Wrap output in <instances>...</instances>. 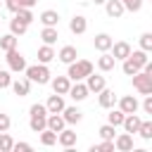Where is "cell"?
<instances>
[{
    "label": "cell",
    "instance_id": "obj_1",
    "mask_svg": "<svg viewBox=\"0 0 152 152\" xmlns=\"http://www.w3.org/2000/svg\"><path fill=\"white\" fill-rule=\"evenodd\" d=\"M88 74H93V62L90 59H74L66 69L69 81H83Z\"/></svg>",
    "mask_w": 152,
    "mask_h": 152
},
{
    "label": "cell",
    "instance_id": "obj_2",
    "mask_svg": "<svg viewBox=\"0 0 152 152\" xmlns=\"http://www.w3.org/2000/svg\"><path fill=\"white\" fill-rule=\"evenodd\" d=\"M26 78L31 81V83H38V86H45V83H50V69H48V64H33V66H28L26 64Z\"/></svg>",
    "mask_w": 152,
    "mask_h": 152
},
{
    "label": "cell",
    "instance_id": "obj_3",
    "mask_svg": "<svg viewBox=\"0 0 152 152\" xmlns=\"http://www.w3.org/2000/svg\"><path fill=\"white\" fill-rule=\"evenodd\" d=\"M133 88H135L140 95H152V76L145 74V71L133 74Z\"/></svg>",
    "mask_w": 152,
    "mask_h": 152
},
{
    "label": "cell",
    "instance_id": "obj_4",
    "mask_svg": "<svg viewBox=\"0 0 152 152\" xmlns=\"http://www.w3.org/2000/svg\"><path fill=\"white\" fill-rule=\"evenodd\" d=\"M5 59H7V66H10L12 71H17V74L26 69V57H24L17 48H14V50H7V57H5Z\"/></svg>",
    "mask_w": 152,
    "mask_h": 152
},
{
    "label": "cell",
    "instance_id": "obj_5",
    "mask_svg": "<svg viewBox=\"0 0 152 152\" xmlns=\"http://www.w3.org/2000/svg\"><path fill=\"white\" fill-rule=\"evenodd\" d=\"M66 104H64V95H50L48 97V102H45V109H48V114H62V109H64Z\"/></svg>",
    "mask_w": 152,
    "mask_h": 152
},
{
    "label": "cell",
    "instance_id": "obj_6",
    "mask_svg": "<svg viewBox=\"0 0 152 152\" xmlns=\"http://www.w3.org/2000/svg\"><path fill=\"white\" fill-rule=\"evenodd\" d=\"M114 150H119V152H131V150H133V135H131V133H119V135H114Z\"/></svg>",
    "mask_w": 152,
    "mask_h": 152
},
{
    "label": "cell",
    "instance_id": "obj_7",
    "mask_svg": "<svg viewBox=\"0 0 152 152\" xmlns=\"http://www.w3.org/2000/svg\"><path fill=\"white\" fill-rule=\"evenodd\" d=\"M71 100H76V102H83L86 97H88V88H86V83H81V81H74V86H69V93H66Z\"/></svg>",
    "mask_w": 152,
    "mask_h": 152
},
{
    "label": "cell",
    "instance_id": "obj_8",
    "mask_svg": "<svg viewBox=\"0 0 152 152\" xmlns=\"http://www.w3.org/2000/svg\"><path fill=\"white\" fill-rule=\"evenodd\" d=\"M86 28H88V19L83 14H74L71 21H69V31L76 33V36H81V33H86Z\"/></svg>",
    "mask_w": 152,
    "mask_h": 152
},
{
    "label": "cell",
    "instance_id": "obj_9",
    "mask_svg": "<svg viewBox=\"0 0 152 152\" xmlns=\"http://www.w3.org/2000/svg\"><path fill=\"white\" fill-rule=\"evenodd\" d=\"M104 86H107V83H104V76H97V74H88V76H86V88H88V93H100Z\"/></svg>",
    "mask_w": 152,
    "mask_h": 152
},
{
    "label": "cell",
    "instance_id": "obj_10",
    "mask_svg": "<svg viewBox=\"0 0 152 152\" xmlns=\"http://www.w3.org/2000/svg\"><path fill=\"white\" fill-rule=\"evenodd\" d=\"M10 88L14 90V95H19V97H26L28 93H31V81L28 78H12V83H10Z\"/></svg>",
    "mask_w": 152,
    "mask_h": 152
},
{
    "label": "cell",
    "instance_id": "obj_11",
    "mask_svg": "<svg viewBox=\"0 0 152 152\" xmlns=\"http://www.w3.org/2000/svg\"><path fill=\"white\" fill-rule=\"evenodd\" d=\"M100 97H97V102H100V107H104V109H112L114 104H116V95H114V90H109L107 86L97 93Z\"/></svg>",
    "mask_w": 152,
    "mask_h": 152
},
{
    "label": "cell",
    "instance_id": "obj_12",
    "mask_svg": "<svg viewBox=\"0 0 152 152\" xmlns=\"http://www.w3.org/2000/svg\"><path fill=\"white\" fill-rule=\"evenodd\" d=\"M119 109H121L124 114H133V112L140 109V102H138L133 95H124V97L119 100Z\"/></svg>",
    "mask_w": 152,
    "mask_h": 152
},
{
    "label": "cell",
    "instance_id": "obj_13",
    "mask_svg": "<svg viewBox=\"0 0 152 152\" xmlns=\"http://www.w3.org/2000/svg\"><path fill=\"white\" fill-rule=\"evenodd\" d=\"M57 142H59L62 147H66V150H69V147H74V145H76V133H74L71 128H66V126H64V128L57 133Z\"/></svg>",
    "mask_w": 152,
    "mask_h": 152
},
{
    "label": "cell",
    "instance_id": "obj_14",
    "mask_svg": "<svg viewBox=\"0 0 152 152\" xmlns=\"http://www.w3.org/2000/svg\"><path fill=\"white\" fill-rule=\"evenodd\" d=\"M112 57L114 59H126L128 55H131V45L126 43V40H119V43H112Z\"/></svg>",
    "mask_w": 152,
    "mask_h": 152
},
{
    "label": "cell",
    "instance_id": "obj_15",
    "mask_svg": "<svg viewBox=\"0 0 152 152\" xmlns=\"http://www.w3.org/2000/svg\"><path fill=\"white\" fill-rule=\"evenodd\" d=\"M140 121H142V119L133 112V114H126V116H124V124H121V126H124V131H126V133H131V135H133V133H138Z\"/></svg>",
    "mask_w": 152,
    "mask_h": 152
},
{
    "label": "cell",
    "instance_id": "obj_16",
    "mask_svg": "<svg viewBox=\"0 0 152 152\" xmlns=\"http://www.w3.org/2000/svg\"><path fill=\"white\" fill-rule=\"evenodd\" d=\"M102 5H104V12H107L112 19H119V17L126 12V10H124V5H121V0H104Z\"/></svg>",
    "mask_w": 152,
    "mask_h": 152
},
{
    "label": "cell",
    "instance_id": "obj_17",
    "mask_svg": "<svg viewBox=\"0 0 152 152\" xmlns=\"http://www.w3.org/2000/svg\"><path fill=\"white\" fill-rule=\"evenodd\" d=\"M112 36L109 33H97L95 36V40H93V45H95V50L97 52H109V48H112Z\"/></svg>",
    "mask_w": 152,
    "mask_h": 152
},
{
    "label": "cell",
    "instance_id": "obj_18",
    "mask_svg": "<svg viewBox=\"0 0 152 152\" xmlns=\"http://www.w3.org/2000/svg\"><path fill=\"white\" fill-rule=\"evenodd\" d=\"M64 126H66V121H64V116H62V114H48V119H45V128H50V131L59 133Z\"/></svg>",
    "mask_w": 152,
    "mask_h": 152
},
{
    "label": "cell",
    "instance_id": "obj_19",
    "mask_svg": "<svg viewBox=\"0 0 152 152\" xmlns=\"http://www.w3.org/2000/svg\"><path fill=\"white\" fill-rule=\"evenodd\" d=\"M50 83H52V90H55L57 95H66V93H69V86H71L69 76H57V78H52Z\"/></svg>",
    "mask_w": 152,
    "mask_h": 152
},
{
    "label": "cell",
    "instance_id": "obj_20",
    "mask_svg": "<svg viewBox=\"0 0 152 152\" xmlns=\"http://www.w3.org/2000/svg\"><path fill=\"white\" fill-rule=\"evenodd\" d=\"M62 116H64L66 124H78V121L83 119V112H81L78 107H64V109H62Z\"/></svg>",
    "mask_w": 152,
    "mask_h": 152
},
{
    "label": "cell",
    "instance_id": "obj_21",
    "mask_svg": "<svg viewBox=\"0 0 152 152\" xmlns=\"http://www.w3.org/2000/svg\"><path fill=\"white\" fill-rule=\"evenodd\" d=\"M76 57H78V52H76V48H74V45H64V48L59 50V55H57V59H59V62H64V64H71Z\"/></svg>",
    "mask_w": 152,
    "mask_h": 152
},
{
    "label": "cell",
    "instance_id": "obj_22",
    "mask_svg": "<svg viewBox=\"0 0 152 152\" xmlns=\"http://www.w3.org/2000/svg\"><path fill=\"white\" fill-rule=\"evenodd\" d=\"M114 64H116V59H114L109 52H102V55L97 57V69H100V71H112Z\"/></svg>",
    "mask_w": 152,
    "mask_h": 152
},
{
    "label": "cell",
    "instance_id": "obj_23",
    "mask_svg": "<svg viewBox=\"0 0 152 152\" xmlns=\"http://www.w3.org/2000/svg\"><path fill=\"white\" fill-rule=\"evenodd\" d=\"M45 119H48V114H31V119H28V128H31L33 133H40V131L45 128Z\"/></svg>",
    "mask_w": 152,
    "mask_h": 152
},
{
    "label": "cell",
    "instance_id": "obj_24",
    "mask_svg": "<svg viewBox=\"0 0 152 152\" xmlns=\"http://www.w3.org/2000/svg\"><path fill=\"white\" fill-rule=\"evenodd\" d=\"M40 38H43V43H45V45H52V43H57V38H59V33H57V26H45V28L40 31Z\"/></svg>",
    "mask_w": 152,
    "mask_h": 152
},
{
    "label": "cell",
    "instance_id": "obj_25",
    "mask_svg": "<svg viewBox=\"0 0 152 152\" xmlns=\"http://www.w3.org/2000/svg\"><path fill=\"white\" fill-rule=\"evenodd\" d=\"M55 57H57V55H55L52 45H43V48H38V62H40V64H50Z\"/></svg>",
    "mask_w": 152,
    "mask_h": 152
},
{
    "label": "cell",
    "instance_id": "obj_26",
    "mask_svg": "<svg viewBox=\"0 0 152 152\" xmlns=\"http://www.w3.org/2000/svg\"><path fill=\"white\" fill-rule=\"evenodd\" d=\"M40 21H43V26H57V24H59V12L45 10V12L40 14Z\"/></svg>",
    "mask_w": 152,
    "mask_h": 152
},
{
    "label": "cell",
    "instance_id": "obj_27",
    "mask_svg": "<svg viewBox=\"0 0 152 152\" xmlns=\"http://www.w3.org/2000/svg\"><path fill=\"white\" fill-rule=\"evenodd\" d=\"M26 31H28V24L19 21L17 17H14V19H10V33H14V36H24Z\"/></svg>",
    "mask_w": 152,
    "mask_h": 152
},
{
    "label": "cell",
    "instance_id": "obj_28",
    "mask_svg": "<svg viewBox=\"0 0 152 152\" xmlns=\"http://www.w3.org/2000/svg\"><path fill=\"white\" fill-rule=\"evenodd\" d=\"M17 40H19V38H17L14 33L2 36V38H0V50H5V52H7V50H14V48H17Z\"/></svg>",
    "mask_w": 152,
    "mask_h": 152
},
{
    "label": "cell",
    "instance_id": "obj_29",
    "mask_svg": "<svg viewBox=\"0 0 152 152\" xmlns=\"http://www.w3.org/2000/svg\"><path fill=\"white\" fill-rule=\"evenodd\" d=\"M128 59H131L133 64H138V66L142 69V64H145V62H147L150 57H147V52H145V50H131V55H128Z\"/></svg>",
    "mask_w": 152,
    "mask_h": 152
},
{
    "label": "cell",
    "instance_id": "obj_30",
    "mask_svg": "<svg viewBox=\"0 0 152 152\" xmlns=\"http://www.w3.org/2000/svg\"><path fill=\"white\" fill-rule=\"evenodd\" d=\"M40 142H43L45 147H52V145L57 142V133L50 131V128H43V131H40Z\"/></svg>",
    "mask_w": 152,
    "mask_h": 152
},
{
    "label": "cell",
    "instance_id": "obj_31",
    "mask_svg": "<svg viewBox=\"0 0 152 152\" xmlns=\"http://www.w3.org/2000/svg\"><path fill=\"white\" fill-rule=\"evenodd\" d=\"M14 17L19 19V21H24V24H31L36 17H33V12H31V7H19L17 12H14Z\"/></svg>",
    "mask_w": 152,
    "mask_h": 152
},
{
    "label": "cell",
    "instance_id": "obj_32",
    "mask_svg": "<svg viewBox=\"0 0 152 152\" xmlns=\"http://www.w3.org/2000/svg\"><path fill=\"white\" fill-rule=\"evenodd\" d=\"M97 133H100L102 140H114V135H116V126H112V124H102Z\"/></svg>",
    "mask_w": 152,
    "mask_h": 152
},
{
    "label": "cell",
    "instance_id": "obj_33",
    "mask_svg": "<svg viewBox=\"0 0 152 152\" xmlns=\"http://www.w3.org/2000/svg\"><path fill=\"white\" fill-rule=\"evenodd\" d=\"M124 116H126V114H124L121 109H112V112L107 114V124H112V126H121V124H124Z\"/></svg>",
    "mask_w": 152,
    "mask_h": 152
},
{
    "label": "cell",
    "instance_id": "obj_34",
    "mask_svg": "<svg viewBox=\"0 0 152 152\" xmlns=\"http://www.w3.org/2000/svg\"><path fill=\"white\" fill-rule=\"evenodd\" d=\"M138 135H140L142 140H152V121H140Z\"/></svg>",
    "mask_w": 152,
    "mask_h": 152
},
{
    "label": "cell",
    "instance_id": "obj_35",
    "mask_svg": "<svg viewBox=\"0 0 152 152\" xmlns=\"http://www.w3.org/2000/svg\"><path fill=\"white\" fill-rule=\"evenodd\" d=\"M12 145H14L12 135L7 131H2V135H0V152H12Z\"/></svg>",
    "mask_w": 152,
    "mask_h": 152
},
{
    "label": "cell",
    "instance_id": "obj_36",
    "mask_svg": "<svg viewBox=\"0 0 152 152\" xmlns=\"http://www.w3.org/2000/svg\"><path fill=\"white\" fill-rule=\"evenodd\" d=\"M90 152H114V140H102L100 145H93Z\"/></svg>",
    "mask_w": 152,
    "mask_h": 152
},
{
    "label": "cell",
    "instance_id": "obj_37",
    "mask_svg": "<svg viewBox=\"0 0 152 152\" xmlns=\"http://www.w3.org/2000/svg\"><path fill=\"white\" fill-rule=\"evenodd\" d=\"M121 62H124V66H121V69H124V74H126V76H133V74H138V71H140V66H138V64H133L128 57H126V59H121Z\"/></svg>",
    "mask_w": 152,
    "mask_h": 152
},
{
    "label": "cell",
    "instance_id": "obj_38",
    "mask_svg": "<svg viewBox=\"0 0 152 152\" xmlns=\"http://www.w3.org/2000/svg\"><path fill=\"white\" fill-rule=\"evenodd\" d=\"M121 5H124V10H128V12H140L142 0H121Z\"/></svg>",
    "mask_w": 152,
    "mask_h": 152
},
{
    "label": "cell",
    "instance_id": "obj_39",
    "mask_svg": "<svg viewBox=\"0 0 152 152\" xmlns=\"http://www.w3.org/2000/svg\"><path fill=\"white\" fill-rule=\"evenodd\" d=\"M140 50H145V52L152 50V33H142L140 36Z\"/></svg>",
    "mask_w": 152,
    "mask_h": 152
},
{
    "label": "cell",
    "instance_id": "obj_40",
    "mask_svg": "<svg viewBox=\"0 0 152 152\" xmlns=\"http://www.w3.org/2000/svg\"><path fill=\"white\" fill-rule=\"evenodd\" d=\"M10 83H12L10 71H2V69H0V88H10Z\"/></svg>",
    "mask_w": 152,
    "mask_h": 152
},
{
    "label": "cell",
    "instance_id": "obj_41",
    "mask_svg": "<svg viewBox=\"0 0 152 152\" xmlns=\"http://www.w3.org/2000/svg\"><path fill=\"white\" fill-rule=\"evenodd\" d=\"M10 126H12V121H10V116L0 112V133H2V131H10Z\"/></svg>",
    "mask_w": 152,
    "mask_h": 152
},
{
    "label": "cell",
    "instance_id": "obj_42",
    "mask_svg": "<svg viewBox=\"0 0 152 152\" xmlns=\"http://www.w3.org/2000/svg\"><path fill=\"white\" fill-rule=\"evenodd\" d=\"M5 7H7L10 12H17V10L21 7V0H5Z\"/></svg>",
    "mask_w": 152,
    "mask_h": 152
},
{
    "label": "cell",
    "instance_id": "obj_43",
    "mask_svg": "<svg viewBox=\"0 0 152 152\" xmlns=\"http://www.w3.org/2000/svg\"><path fill=\"white\" fill-rule=\"evenodd\" d=\"M142 109H145V114H152V95H145V100H142Z\"/></svg>",
    "mask_w": 152,
    "mask_h": 152
},
{
    "label": "cell",
    "instance_id": "obj_44",
    "mask_svg": "<svg viewBox=\"0 0 152 152\" xmlns=\"http://www.w3.org/2000/svg\"><path fill=\"white\" fill-rule=\"evenodd\" d=\"M12 150H17V152H19V150H24V152H26V150H31V145H28V142H14V145H12Z\"/></svg>",
    "mask_w": 152,
    "mask_h": 152
},
{
    "label": "cell",
    "instance_id": "obj_45",
    "mask_svg": "<svg viewBox=\"0 0 152 152\" xmlns=\"http://www.w3.org/2000/svg\"><path fill=\"white\" fill-rule=\"evenodd\" d=\"M38 0H21V7H33Z\"/></svg>",
    "mask_w": 152,
    "mask_h": 152
},
{
    "label": "cell",
    "instance_id": "obj_46",
    "mask_svg": "<svg viewBox=\"0 0 152 152\" xmlns=\"http://www.w3.org/2000/svg\"><path fill=\"white\" fill-rule=\"evenodd\" d=\"M90 2H95V5H102V2H104V0H90Z\"/></svg>",
    "mask_w": 152,
    "mask_h": 152
},
{
    "label": "cell",
    "instance_id": "obj_47",
    "mask_svg": "<svg viewBox=\"0 0 152 152\" xmlns=\"http://www.w3.org/2000/svg\"><path fill=\"white\" fill-rule=\"evenodd\" d=\"M0 24H2V17H0Z\"/></svg>",
    "mask_w": 152,
    "mask_h": 152
}]
</instances>
